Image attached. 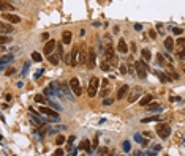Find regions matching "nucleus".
Here are the masks:
<instances>
[{
    "label": "nucleus",
    "mask_w": 185,
    "mask_h": 156,
    "mask_svg": "<svg viewBox=\"0 0 185 156\" xmlns=\"http://www.w3.org/2000/svg\"><path fill=\"white\" fill-rule=\"evenodd\" d=\"M32 60H33V62H36V63L41 62V55H40L38 52H32Z\"/></svg>",
    "instance_id": "26"
},
{
    "label": "nucleus",
    "mask_w": 185,
    "mask_h": 156,
    "mask_svg": "<svg viewBox=\"0 0 185 156\" xmlns=\"http://www.w3.org/2000/svg\"><path fill=\"white\" fill-rule=\"evenodd\" d=\"M141 55H143V58H144L146 62H150V57H152V54H150L149 49H143V51H141Z\"/></svg>",
    "instance_id": "21"
},
{
    "label": "nucleus",
    "mask_w": 185,
    "mask_h": 156,
    "mask_svg": "<svg viewBox=\"0 0 185 156\" xmlns=\"http://www.w3.org/2000/svg\"><path fill=\"white\" fill-rule=\"evenodd\" d=\"M123 150L130 151V142H123Z\"/></svg>",
    "instance_id": "41"
},
{
    "label": "nucleus",
    "mask_w": 185,
    "mask_h": 156,
    "mask_svg": "<svg viewBox=\"0 0 185 156\" xmlns=\"http://www.w3.org/2000/svg\"><path fill=\"white\" fill-rule=\"evenodd\" d=\"M149 36H150L152 39H155V38H157V32H155V30H149Z\"/></svg>",
    "instance_id": "38"
},
{
    "label": "nucleus",
    "mask_w": 185,
    "mask_h": 156,
    "mask_svg": "<svg viewBox=\"0 0 185 156\" xmlns=\"http://www.w3.org/2000/svg\"><path fill=\"white\" fill-rule=\"evenodd\" d=\"M54 49H56V41H54V39H49V41L45 44V49H43V52H45L46 55H51Z\"/></svg>",
    "instance_id": "8"
},
{
    "label": "nucleus",
    "mask_w": 185,
    "mask_h": 156,
    "mask_svg": "<svg viewBox=\"0 0 185 156\" xmlns=\"http://www.w3.org/2000/svg\"><path fill=\"white\" fill-rule=\"evenodd\" d=\"M86 65H87V68H89V69L95 68V65H97V54H95L93 49H90V51H89V57H87Z\"/></svg>",
    "instance_id": "5"
},
{
    "label": "nucleus",
    "mask_w": 185,
    "mask_h": 156,
    "mask_svg": "<svg viewBox=\"0 0 185 156\" xmlns=\"http://www.w3.org/2000/svg\"><path fill=\"white\" fill-rule=\"evenodd\" d=\"M100 66H101L103 71H111V69H112V65H111L108 60L106 62H101V65H100Z\"/></svg>",
    "instance_id": "22"
},
{
    "label": "nucleus",
    "mask_w": 185,
    "mask_h": 156,
    "mask_svg": "<svg viewBox=\"0 0 185 156\" xmlns=\"http://www.w3.org/2000/svg\"><path fill=\"white\" fill-rule=\"evenodd\" d=\"M158 74V77H160V81H163V82H168L169 79H168V76H164V73H157Z\"/></svg>",
    "instance_id": "31"
},
{
    "label": "nucleus",
    "mask_w": 185,
    "mask_h": 156,
    "mask_svg": "<svg viewBox=\"0 0 185 156\" xmlns=\"http://www.w3.org/2000/svg\"><path fill=\"white\" fill-rule=\"evenodd\" d=\"M120 73H122V74H127V73H128V68H127L125 65H122L120 66Z\"/></svg>",
    "instance_id": "37"
},
{
    "label": "nucleus",
    "mask_w": 185,
    "mask_h": 156,
    "mask_svg": "<svg viewBox=\"0 0 185 156\" xmlns=\"http://www.w3.org/2000/svg\"><path fill=\"white\" fill-rule=\"evenodd\" d=\"M161 118H160V115H152V117H146V118H143V123H149V121H160Z\"/></svg>",
    "instance_id": "19"
},
{
    "label": "nucleus",
    "mask_w": 185,
    "mask_h": 156,
    "mask_svg": "<svg viewBox=\"0 0 185 156\" xmlns=\"http://www.w3.org/2000/svg\"><path fill=\"white\" fill-rule=\"evenodd\" d=\"M160 104H155V102H153V104H149V111H160Z\"/></svg>",
    "instance_id": "28"
},
{
    "label": "nucleus",
    "mask_w": 185,
    "mask_h": 156,
    "mask_svg": "<svg viewBox=\"0 0 185 156\" xmlns=\"http://www.w3.org/2000/svg\"><path fill=\"white\" fill-rule=\"evenodd\" d=\"M132 51L136 52V44H134V43H132Z\"/></svg>",
    "instance_id": "48"
},
{
    "label": "nucleus",
    "mask_w": 185,
    "mask_h": 156,
    "mask_svg": "<svg viewBox=\"0 0 185 156\" xmlns=\"http://www.w3.org/2000/svg\"><path fill=\"white\" fill-rule=\"evenodd\" d=\"M157 60H158L160 65H163V63H164V57H163L161 54H158V55H157Z\"/></svg>",
    "instance_id": "36"
},
{
    "label": "nucleus",
    "mask_w": 185,
    "mask_h": 156,
    "mask_svg": "<svg viewBox=\"0 0 185 156\" xmlns=\"http://www.w3.org/2000/svg\"><path fill=\"white\" fill-rule=\"evenodd\" d=\"M152 99H153L152 95H146V96H144V98L139 101V104H141V106H149L150 102H152Z\"/></svg>",
    "instance_id": "17"
},
{
    "label": "nucleus",
    "mask_w": 185,
    "mask_h": 156,
    "mask_svg": "<svg viewBox=\"0 0 185 156\" xmlns=\"http://www.w3.org/2000/svg\"><path fill=\"white\" fill-rule=\"evenodd\" d=\"M134 66H136V74L139 79H146L147 77V69H149V66L146 65V60H138L134 63Z\"/></svg>",
    "instance_id": "1"
},
{
    "label": "nucleus",
    "mask_w": 185,
    "mask_h": 156,
    "mask_svg": "<svg viewBox=\"0 0 185 156\" xmlns=\"http://www.w3.org/2000/svg\"><path fill=\"white\" fill-rule=\"evenodd\" d=\"M168 74L171 76V79H176V81L179 79V74H177V73L174 71V68H173V65H171V63L168 65Z\"/></svg>",
    "instance_id": "18"
},
{
    "label": "nucleus",
    "mask_w": 185,
    "mask_h": 156,
    "mask_svg": "<svg viewBox=\"0 0 185 156\" xmlns=\"http://www.w3.org/2000/svg\"><path fill=\"white\" fill-rule=\"evenodd\" d=\"M75 136H70V137H68V150H71V144H73V142H75Z\"/></svg>",
    "instance_id": "32"
},
{
    "label": "nucleus",
    "mask_w": 185,
    "mask_h": 156,
    "mask_svg": "<svg viewBox=\"0 0 185 156\" xmlns=\"http://www.w3.org/2000/svg\"><path fill=\"white\" fill-rule=\"evenodd\" d=\"M40 112H43L45 115H48V117L54 118V120H59V114H57L56 111H52L51 107H45V106H41V107H40Z\"/></svg>",
    "instance_id": "6"
},
{
    "label": "nucleus",
    "mask_w": 185,
    "mask_h": 156,
    "mask_svg": "<svg viewBox=\"0 0 185 156\" xmlns=\"http://www.w3.org/2000/svg\"><path fill=\"white\" fill-rule=\"evenodd\" d=\"M157 30H158V33H161V35L164 33V28L161 27V24H157Z\"/></svg>",
    "instance_id": "42"
},
{
    "label": "nucleus",
    "mask_w": 185,
    "mask_h": 156,
    "mask_svg": "<svg viewBox=\"0 0 185 156\" xmlns=\"http://www.w3.org/2000/svg\"><path fill=\"white\" fill-rule=\"evenodd\" d=\"M79 150H84V151H87V153H90V151H92V144H90V140H89V139H86V140H82V142H81V145H79Z\"/></svg>",
    "instance_id": "11"
},
{
    "label": "nucleus",
    "mask_w": 185,
    "mask_h": 156,
    "mask_svg": "<svg viewBox=\"0 0 185 156\" xmlns=\"http://www.w3.org/2000/svg\"><path fill=\"white\" fill-rule=\"evenodd\" d=\"M157 134L160 136L161 139H168L171 136V128H169V125H163V123H158L157 125Z\"/></svg>",
    "instance_id": "2"
},
{
    "label": "nucleus",
    "mask_w": 185,
    "mask_h": 156,
    "mask_svg": "<svg viewBox=\"0 0 185 156\" xmlns=\"http://www.w3.org/2000/svg\"><path fill=\"white\" fill-rule=\"evenodd\" d=\"M100 153H101V155H108V153H109V150H108L106 147H101V148H100Z\"/></svg>",
    "instance_id": "39"
},
{
    "label": "nucleus",
    "mask_w": 185,
    "mask_h": 156,
    "mask_svg": "<svg viewBox=\"0 0 185 156\" xmlns=\"http://www.w3.org/2000/svg\"><path fill=\"white\" fill-rule=\"evenodd\" d=\"M173 32H174V35H182V28H173Z\"/></svg>",
    "instance_id": "40"
},
{
    "label": "nucleus",
    "mask_w": 185,
    "mask_h": 156,
    "mask_svg": "<svg viewBox=\"0 0 185 156\" xmlns=\"http://www.w3.org/2000/svg\"><path fill=\"white\" fill-rule=\"evenodd\" d=\"M10 39H11V38H8V36L2 35V36H0V44H6V43H8Z\"/></svg>",
    "instance_id": "29"
},
{
    "label": "nucleus",
    "mask_w": 185,
    "mask_h": 156,
    "mask_svg": "<svg viewBox=\"0 0 185 156\" xmlns=\"http://www.w3.org/2000/svg\"><path fill=\"white\" fill-rule=\"evenodd\" d=\"M54 155H56V156H60V155H63V150H56V151H54Z\"/></svg>",
    "instance_id": "47"
},
{
    "label": "nucleus",
    "mask_w": 185,
    "mask_h": 156,
    "mask_svg": "<svg viewBox=\"0 0 185 156\" xmlns=\"http://www.w3.org/2000/svg\"><path fill=\"white\" fill-rule=\"evenodd\" d=\"M134 140H136V142H139L141 145H147V140H146V139H143V137H141V134H134Z\"/></svg>",
    "instance_id": "23"
},
{
    "label": "nucleus",
    "mask_w": 185,
    "mask_h": 156,
    "mask_svg": "<svg viewBox=\"0 0 185 156\" xmlns=\"http://www.w3.org/2000/svg\"><path fill=\"white\" fill-rule=\"evenodd\" d=\"M11 74H14V68H10L8 71H6V76H11Z\"/></svg>",
    "instance_id": "45"
},
{
    "label": "nucleus",
    "mask_w": 185,
    "mask_h": 156,
    "mask_svg": "<svg viewBox=\"0 0 185 156\" xmlns=\"http://www.w3.org/2000/svg\"><path fill=\"white\" fill-rule=\"evenodd\" d=\"M78 54H79V49L75 47V49L71 51V63H70L71 66H76V65L79 63V60H78Z\"/></svg>",
    "instance_id": "13"
},
{
    "label": "nucleus",
    "mask_w": 185,
    "mask_h": 156,
    "mask_svg": "<svg viewBox=\"0 0 185 156\" xmlns=\"http://www.w3.org/2000/svg\"><path fill=\"white\" fill-rule=\"evenodd\" d=\"M48 58H49V62H51L52 65H57V63H59V55L51 54V55H48Z\"/></svg>",
    "instance_id": "24"
},
{
    "label": "nucleus",
    "mask_w": 185,
    "mask_h": 156,
    "mask_svg": "<svg viewBox=\"0 0 185 156\" xmlns=\"http://www.w3.org/2000/svg\"><path fill=\"white\" fill-rule=\"evenodd\" d=\"M101 84H103V87H108V81H106V79H103Z\"/></svg>",
    "instance_id": "49"
},
{
    "label": "nucleus",
    "mask_w": 185,
    "mask_h": 156,
    "mask_svg": "<svg viewBox=\"0 0 185 156\" xmlns=\"http://www.w3.org/2000/svg\"><path fill=\"white\" fill-rule=\"evenodd\" d=\"M0 62H2V68H5L6 63L13 62V55H11V54H10V55H3V57L0 58Z\"/></svg>",
    "instance_id": "20"
},
{
    "label": "nucleus",
    "mask_w": 185,
    "mask_h": 156,
    "mask_svg": "<svg viewBox=\"0 0 185 156\" xmlns=\"http://www.w3.org/2000/svg\"><path fill=\"white\" fill-rule=\"evenodd\" d=\"M0 8H2V11H6V9H11V11H13V6L11 5H6L5 2L0 3Z\"/></svg>",
    "instance_id": "27"
},
{
    "label": "nucleus",
    "mask_w": 185,
    "mask_h": 156,
    "mask_svg": "<svg viewBox=\"0 0 185 156\" xmlns=\"http://www.w3.org/2000/svg\"><path fill=\"white\" fill-rule=\"evenodd\" d=\"M177 58H179V60H185V49L177 52Z\"/></svg>",
    "instance_id": "30"
},
{
    "label": "nucleus",
    "mask_w": 185,
    "mask_h": 156,
    "mask_svg": "<svg viewBox=\"0 0 185 156\" xmlns=\"http://www.w3.org/2000/svg\"><path fill=\"white\" fill-rule=\"evenodd\" d=\"M41 38L45 39V41H48V39H49V33H43V35H41Z\"/></svg>",
    "instance_id": "46"
},
{
    "label": "nucleus",
    "mask_w": 185,
    "mask_h": 156,
    "mask_svg": "<svg viewBox=\"0 0 185 156\" xmlns=\"http://www.w3.org/2000/svg\"><path fill=\"white\" fill-rule=\"evenodd\" d=\"M128 92H130V87H128V85H127V84L122 85V87L119 88V92H117V99H123L127 95H128Z\"/></svg>",
    "instance_id": "9"
},
{
    "label": "nucleus",
    "mask_w": 185,
    "mask_h": 156,
    "mask_svg": "<svg viewBox=\"0 0 185 156\" xmlns=\"http://www.w3.org/2000/svg\"><path fill=\"white\" fill-rule=\"evenodd\" d=\"M117 51L122 52V54H125V52L128 51V46H127V43H125V39H123V38L119 39V44H117Z\"/></svg>",
    "instance_id": "12"
},
{
    "label": "nucleus",
    "mask_w": 185,
    "mask_h": 156,
    "mask_svg": "<svg viewBox=\"0 0 185 156\" xmlns=\"http://www.w3.org/2000/svg\"><path fill=\"white\" fill-rule=\"evenodd\" d=\"M3 18L8 19V21L13 22V24H19V22H21V18L16 16V14H11V13H10V14H3Z\"/></svg>",
    "instance_id": "14"
},
{
    "label": "nucleus",
    "mask_w": 185,
    "mask_h": 156,
    "mask_svg": "<svg viewBox=\"0 0 185 156\" xmlns=\"http://www.w3.org/2000/svg\"><path fill=\"white\" fill-rule=\"evenodd\" d=\"M98 85H100V81L97 77H92L90 79V84H89V96L93 98L97 95V90H98Z\"/></svg>",
    "instance_id": "4"
},
{
    "label": "nucleus",
    "mask_w": 185,
    "mask_h": 156,
    "mask_svg": "<svg viewBox=\"0 0 185 156\" xmlns=\"http://www.w3.org/2000/svg\"><path fill=\"white\" fill-rule=\"evenodd\" d=\"M141 93H143V88H141V87H134L132 90V93L128 95V102H134L141 96Z\"/></svg>",
    "instance_id": "7"
},
{
    "label": "nucleus",
    "mask_w": 185,
    "mask_h": 156,
    "mask_svg": "<svg viewBox=\"0 0 185 156\" xmlns=\"http://www.w3.org/2000/svg\"><path fill=\"white\" fill-rule=\"evenodd\" d=\"M62 43H63V44H70V43H71V32H63Z\"/></svg>",
    "instance_id": "16"
},
{
    "label": "nucleus",
    "mask_w": 185,
    "mask_h": 156,
    "mask_svg": "<svg viewBox=\"0 0 185 156\" xmlns=\"http://www.w3.org/2000/svg\"><path fill=\"white\" fill-rule=\"evenodd\" d=\"M35 101H36V102H45V101H46V99H45V98H43V96H41V95H35Z\"/></svg>",
    "instance_id": "33"
},
{
    "label": "nucleus",
    "mask_w": 185,
    "mask_h": 156,
    "mask_svg": "<svg viewBox=\"0 0 185 156\" xmlns=\"http://www.w3.org/2000/svg\"><path fill=\"white\" fill-rule=\"evenodd\" d=\"M103 104L105 106H109V104H112V99H109V98H106L105 101H103Z\"/></svg>",
    "instance_id": "43"
},
{
    "label": "nucleus",
    "mask_w": 185,
    "mask_h": 156,
    "mask_svg": "<svg viewBox=\"0 0 185 156\" xmlns=\"http://www.w3.org/2000/svg\"><path fill=\"white\" fill-rule=\"evenodd\" d=\"M65 140H66V139H65V136H57V139H56V144H57V145H63V144H65Z\"/></svg>",
    "instance_id": "25"
},
{
    "label": "nucleus",
    "mask_w": 185,
    "mask_h": 156,
    "mask_svg": "<svg viewBox=\"0 0 185 156\" xmlns=\"http://www.w3.org/2000/svg\"><path fill=\"white\" fill-rule=\"evenodd\" d=\"M182 69H184V73H185V62L182 63Z\"/></svg>",
    "instance_id": "50"
},
{
    "label": "nucleus",
    "mask_w": 185,
    "mask_h": 156,
    "mask_svg": "<svg viewBox=\"0 0 185 156\" xmlns=\"http://www.w3.org/2000/svg\"><path fill=\"white\" fill-rule=\"evenodd\" d=\"M14 28L10 24H0V35H6V33H13Z\"/></svg>",
    "instance_id": "10"
},
{
    "label": "nucleus",
    "mask_w": 185,
    "mask_h": 156,
    "mask_svg": "<svg viewBox=\"0 0 185 156\" xmlns=\"http://www.w3.org/2000/svg\"><path fill=\"white\" fill-rule=\"evenodd\" d=\"M70 88H71V92H73L76 96H81V95H82V88H81V84H79V79H78V77L70 79Z\"/></svg>",
    "instance_id": "3"
},
{
    "label": "nucleus",
    "mask_w": 185,
    "mask_h": 156,
    "mask_svg": "<svg viewBox=\"0 0 185 156\" xmlns=\"http://www.w3.org/2000/svg\"><path fill=\"white\" fill-rule=\"evenodd\" d=\"M134 30L141 32V30H143V25H141V24H134Z\"/></svg>",
    "instance_id": "44"
},
{
    "label": "nucleus",
    "mask_w": 185,
    "mask_h": 156,
    "mask_svg": "<svg viewBox=\"0 0 185 156\" xmlns=\"http://www.w3.org/2000/svg\"><path fill=\"white\" fill-rule=\"evenodd\" d=\"M97 147H98V137H95V139H93V142H92V148H93V150H97Z\"/></svg>",
    "instance_id": "35"
},
{
    "label": "nucleus",
    "mask_w": 185,
    "mask_h": 156,
    "mask_svg": "<svg viewBox=\"0 0 185 156\" xmlns=\"http://www.w3.org/2000/svg\"><path fill=\"white\" fill-rule=\"evenodd\" d=\"M164 49H168V51H173L174 49V39L171 38V36H168V38L164 39Z\"/></svg>",
    "instance_id": "15"
},
{
    "label": "nucleus",
    "mask_w": 185,
    "mask_h": 156,
    "mask_svg": "<svg viewBox=\"0 0 185 156\" xmlns=\"http://www.w3.org/2000/svg\"><path fill=\"white\" fill-rule=\"evenodd\" d=\"M177 46L184 47V46H185V38H179V39H177Z\"/></svg>",
    "instance_id": "34"
}]
</instances>
